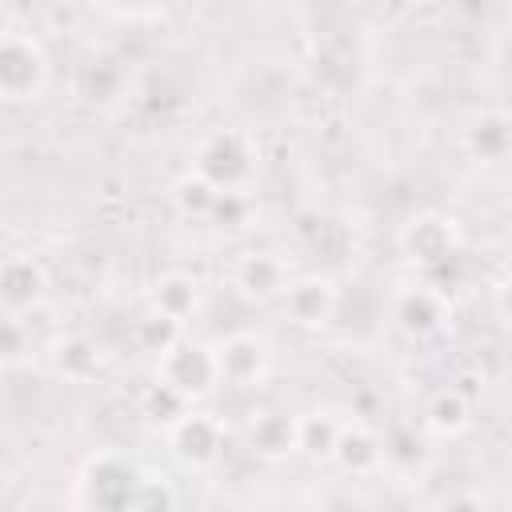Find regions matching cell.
Returning <instances> with one entry per match:
<instances>
[{"mask_svg":"<svg viewBox=\"0 0 512 512\" xmlns=\"http://www.w3.org/2000/svg\"><path fill=\"white\" fill-rule=\"evenodd\" d=\"M172 504H176L172 484H168L164 476L144 472V480H140V488H136V496H132V508H172Z\"/></svg>","mask_w":512,"mask_h":512,"instance_id":"cell-21","label":"cell"},{"mask_svg":"<svg viewBox=\"0 0 512 512\" xmlns=\"http://www.w3.org/2000/svg\"><path fill=\"white\" fill-rule=\"evenodd\" d=\"M200 304V284L188 276V272H164L156 284H152V308L168 320H188Z\"/></svg>","mask_w":512,"mask_h":512,"instance_id":"cell-15","label":"cell"},{"mask_svg":"<svg viewBox=\"0 0 512 512\" xmlns=\"http://www.w3.org/2000/svg\"><path fill=\"white\" fill-rule=\"evenodd\" d=\"M48 88V52L44 44L24 32L8 28L0 40V96L4 104H32Z\"/></svg>","mask_w":512,"mask_h":512,"instance_id":"cell-2","label":"cell"},{"mask_svg":"<svg viewBox=\"0 0 512 512\" xmlns=\"http://www.w3.org/2000/svg\"><path fill=\"white\" fill-rule=\"evenodd\" d=\"M196 172H200L208 184H216L220 192H224V188H236V184L252 172V144H248V136L236 132V128L212 132V136L200 144V152H196Z\"/></svg>","mask_w":512,"mask_h":512,"instance_id":"cell-5","label":"cell"},{"mask_svg":"<svg viewBox=\"0 0 512 512\" xmlns=\"http://www.w3.org/2000/svg\"><path fill=\"white\" fill-rule=\"evenodd\" d=\"M332 460H336L344 472H352V476H368V472L380 468V460H384V440H376L364 424H344Z\"/></svg>","mask_w":512,"mask_h":512,"instance_id":"cell-14","label":"cell"},{"mask_svg":"<svg viewBox=\"0 0 512 512\" xmlns=\"http://www.w3.org/2000/svg\"><path fill=\"white\" fill-rule=\"evenodd\" d=\"M248 448L264 460H284L300 452V416L292 412H256L248 420Z\"/></svg>","mask_w":512,"mask_h":512,"instance_id":"cell-11","label":"cell"},{"mask_svg":"<svg viewBox=\"0 0 512 512\" xmlns=\"http://www.w3.org/2000/svg\"><path fill=\"white\" fill-rule=\"evenodd\" d=\"M384 460H392V464H416L420 460V440L408 432V428H396L388 440H384Z\"/></svg>","mask_w":512,"mask_h":512,"instance_id":"cell-24","label":"cell"},{"mask_svg":"<svg viewBox=\"0 0 512 512\" xmlns=\"http://www.w3.org/2000/svg\"><path fill=\"white\" fill-rule=\"evenodd\" d=\"M464 144L476 160H504L512 148V120L500 112H488V116L472 120V128L464 132Z\"/></svg>","mask_w":512,"mask_h":512,"instance_id":"cell-17","label":"cell"},{"mask_svg":"<svg viewBox=\"0 0 512 512\" xmlns=\"http://www.w3.org/2000/svg\"><path fill=\"white\" fill-rule=\"evenodd\" d=\"M440 320H444V296L436 288L420 284V288H408V292L396 296V324L404 332L428 336V332L440 328Z\"/></svg>","mask_w":512,"mask_h":512,"instance_id":"cell-12","label":"cell"},{"mask_svg":"<svg viewBox=\"0 0 512 512\" xmlns=\"http://www.w3.org/2000/svg\"><path fill=\"white\" fill-rule=\"evenodd\" d=\"M156 380L172 384L188 400H204L208 392H216V384H224V372H220L216 348H208L200 340H176V344H168L160 352Z\"/></svg>","mask_w":512,"mask_h":512,"instance_id":"cell-3","label":"cell"},{"mask_svg":"<svg viewBox=\"0 0 512 512\" xmlns=\"http://www.w3.org/2000/svg\"><path fill=\"white\" fill-rule=\"evenodd\" d=\"M100 344L88 340V336H64L52 352V364L56 372L68 380V384H88L96 372H100Z\"/></svg>","mask_w":512,"mask_h":512,"instance_id":"cell-16","label":"cell"},{"mask_svg":"<svg viewBox=\"0 0 512 512\" xmlns=\"http://www.w3.org/2000/svg\"><path fill=\"white\" fill-rule=\"evenodd\" d=\"M244 216H248V200H244L236 188H224V192L216 196V204H212V220H220V224H228V228H240Z\"/></svg>","mask_w":512,"mask_h":512,"instance_id":"cell-22","label":"cell"},{"mask_svg":"<svg viewBox=\"0 0 512 512\" xmlns=\"http://www.w3.org/2000/svg\"><path fill=\"white\" fill-rule=\"evenodd\" d=\"M140 480H144V468L128 452L100 448L80 464L72 504L76 508H132Z\"/></svg>","mask_w":512,"mask_h":512,"instance_id":"cell-1","label":"cell"},{"mask_svg":"<svg viewBox=\"0 0 512 512\" xmlns=\"http://www.w3.org/2000/svg\"><path fill=\"white\" fill-rule=\"evenodd\" d=\"M168 448L172 456L192 468V472H208L220 452H224V428L208 416V412H184L172 428H168Z\"/></svg>","mask_w":512,"mask_h":512,"instance_id":"cell-6","label":"cell"},{"mask_svg":"<svg viewBox=\"0 0 512 512\" xmlns=\"http://www.w3.org/2000/svg\"><path fill=\"white\" fill-rule=\"evenodd\" d=\"M44 292H48V276H44L36 256L16 252V256L4 260V268H0V300H4L8 316H20V312L36 308L44 300Z\"/></svg>","mask_w":512,"mask_h":512,"instance_id":"cell-7","label":"cell"},{"mask_svg":"<svg viewBox=\"0 0 512 512\" xmlns=\"http://www.w3.org/2000/svg\"><path fill=\"white\" fill-rule=\"evenodd\" d=\"M340 420L332 416V412H308V416H300V456H308V460H332V452H336V440H340Z\"/></svg>","mask_w":512,"mask_h":512,"instance_id":"cell-18","label":"cell"},{"mask_svg":"<svg viewBox=\"0 0 512 512\" xmlns=\"http://www.w3.org/2000/svg\"><path fill=\"white\" fill-rule=\"evenodd\" d=\"M216 356H220V372L228 384L236 388H252L256 380H264L268 372V344L256 336V332H232L224 336V344H216Z\"/></svg>","mask_w":512,"mask_h":512,"instance_id":"cell-9","label":"cell"},{"mask_svg":"<svg viewBox=\"0 0 512 512\" xmlns=\"http://www.w3.org/2000/svg\"><path fill=\"white\" fill-rule=\"evenodd\" d=\"M468 424H472V404H468V396L460 388H440V392L428 396V404H424V428L432 436L452 440V436L468 432Z\"/></svg>","mask_w":512,"mask_h":512,"instance_id":"cell-13","label":"cell"},{"mask_svg":"<svg viewBox=\"0 0 512 512\" xmlns=\"http://www.w3.org/2000/svg\"><path fill=\"white\" fill-rule=\"evenodd\" d=\"M232 284H236V292H240L244 300L264 304V300L284 296V288H288L292 280H288V268H284V260H280L276 252H244V256L236 260Z\"/></svg>","mask_w":512,"mask_h":512,"instance_id":"cell-8","label":"cell"},{"mask_svg":"<svg viewBox=\"0 0 512 512\" xmlns=\"http://www.w3.org/2000/svg\"><path fill=\"white\" fill-rule=\"evenodd\" d=\"M400 248L412 256V264H420L424 272L440 268V264H452L460 256V232L448 216L440 212H420L404 224L400 232Z\"/></svg>","mask_w":512,"mask_h":512,"instance_id":"cell-4","label":"cell"},{"mask_svg":"<svg viewBox=\"0 0 512 512\" xmlns=\"http://www.w3.org/2000/svg\"><path fill=\"white\" fill-rule=\"evenodd\" d=\"M180 336H176V320H168V316H152V320H144L140 324V344H148L152 352H164L168 344H176Z\"/></svg>","mask_w":512,"mask_h":512,"instance_id":"cell-23","label":"cell"},{"mask_svg":"<svg viewBox=\"0 0 512 512\" xmlns=\"http://www.w3.org/2000/svg\"><path fill=\"white\" fill-rule=\"evenodd\" d=\"M172 196H176V208H180L184 216H212V204H216L220 188L208 184L200 172H192V176H184V180L176 184Z\"/></svg>","mask_w":512,"mask_h":512,"instance_id":"cell-20","label":"cell"},{"mask_svg":"<svg viewBox=\"0 0 512 512\" xmlns=\"http://www.w3.org/2000/svg\"><path fill=\"white\" fill-rule=\"evenodd\" d=\"M284 312L300 328H324L336 312V284L328 276H300L284 288Z\"/></svg>","mask_w":512,"mask_h":512,"instance_id":"cell-10","label":"cell"},{"mask_svg":"<svg viewBox=\"0 0 512 512\" xmlns=\"http://www.w3.org/2000/svg\"><path fill=\"white\" fill-rule=\"evenodd\" d=\"M496 312H500V320L512 328V276H504V284L496 288Z\"/></svg>","mask_w":512,"mask_h":512,"instance_id":"cell-25","label":"cell"},{"mask_svg":"<svg viewBox=\"0 0 512 512\" xmlns=\"http://www.w3.org/2000/svg\"><path fill=\"white\" fill-rule=\"evenodd\" d=\"M188 396L184 392H176L172 384H164V380H156L148 392H144V400H140V412L152 420V424H164V428H172L184 412H188Z\"/></svg>","mask_w":512,"mask_h":512,"instance_id":"cell-19","label":"cell"}]
</instances>
